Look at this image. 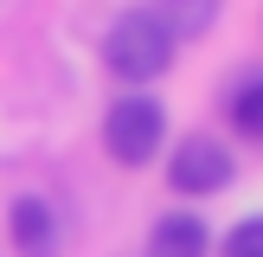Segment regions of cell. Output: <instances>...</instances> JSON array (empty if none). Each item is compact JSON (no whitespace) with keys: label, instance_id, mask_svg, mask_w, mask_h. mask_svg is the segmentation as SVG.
I'll list each match as a JSON object with an SVG mask.
<instances>
[{"label":"cell","instance_id":"1","mask_svg":"<svg viewBox=\"0 0 263 257\" xmlns=\"http://www.w3.org/2000/svg\"><path fill=\"white\" fill-rule=\"evenodd\" d=\"M174 32H167L161 20H154L148 7H128V13H116L109 20V32H103V64H109V77L116 84H154V77L174 64Z\"/></svg>","mask_w":263,"mask_h":257},{"label":"cell","instance_id":"7","mask_svg":"<svg viewBox=\"0 0 263 257\" xmlns=\"http://www.w3.org/2000/svg\"><path fill=\"white\" fill-rule=\"evenodd\" d=\"M225 116H231V128H238V135L263 141V77H244V84L231 90V97H225Z\"/></svg>","mask_w":263,"mask_h":257},{"label":"cell","instance_id":"3","mask_svg":"<svg viewBox=\"0 0 263 257\" xmlns=\"http://www.w3.org/2000/svg\"><path fill=\"white\" fill-rule=\"evenodd\" d=\"M231 180H238V161H231V148L218 135L186 128V135L174 141V154H167V187H174V193H186V199H212V193H225Z\"/></svg>","mask_w":263,"mask_h":257},{"label":"cell","instance_id":"6","mask_svg":"<svg viewBox=\"0 0 263 257\" xmlns=\"http://www.w3.org/2000/svg\"><path fill=\"white\" fill-rule=\"evenodd\" d=\"M218 7H225V0H154L148 13L174 32V45H180V39H205V32H212Z\"/></svg>","mask_w":263,"mask_h":257},{"label":"cell","instance_id":"8","mask_svg":"<svg viewBox=\"0 0 263 257\" xmlns=\"http://www.w3.org/2000/svg\"><path fill=\"white\" fill-rule=\"evenodd\" d=\"M225 257H263V218H238L225 231Z\"/></svg>","mask_w":263,"mask_h":257},{"label":"cell","instance_id":"2","mask_svg":"<svg viewBox=\"0 0 263 257\" xmlns=\"http://www.w3.org/2000/svg\"><path fill=\"white\" fill-rule=\"evenodd\" d=\"M167 148V109L148 90H122V97L103 109V154L116 167H148Z\"/></svg>","mask_w":263,"mask_h":257},{"label":"cell","instance_id":"4","mask_svg":"<svg viewBox=\"0 0 263 257\" xmlns=\"http://www.w3.org/2000/svg\"><path fill=\"white\" fill-rule=\"evenodd\" d=\"M7 238H13V251H20V257H58L64 225H58V212H51V199L20 193V199L7 206Z\"/></svg>","mask_w":263,"mask_h":257},{"label":"cell","instance_id":"5","mask_svg":"<svg viewBox=\"0 0 263 257\" xmlns=\"http://www.w3.org/2000/svg\"><path fill=\"white\" fill-rule=\"evenodd\" d=\"M205 251H212V225L199 212H167L148 231V257H205Z\"/></svg>","mask_w":263,"mask_h":257}]
</instances>
